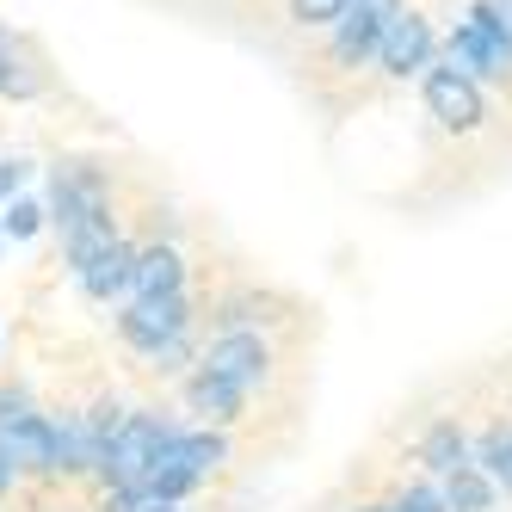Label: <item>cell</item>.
<instances>
[{
  "instance_id": "8",
  "label": "cell",
  "mask_w": 512,
  "mask_h": 512,
  "mask_svg": "<svg viewBox=\"0 0 512 512\" xmlns=\"http://www.w3.org/2000/svg\"><path fill=\"white\" fill-rule=\"evenodd\" d=\"M266 364H272V352H266L260 334H223V340L204 352V371H210V377H229V383H241V389L260 383Z\"/></svg>"
},
{
  "instance_id": "21",
  "label": "cell",
  "mask_w": 512,
  "mask_h": 512,
  "mask_svg": "<svg viewBox=\"0 0 512 512\" xmlns=\"http://www.w3.org/2000/svg\"><path fill=\"white\" fill-rule=\"evenodd\" d=\"M25 173H31L25 161H0V198H13V192L25 186Z\"/></svg>"
},
{
  "instance_id": "12",
  "label": "cell",
  "mask_w": 512,
  "mask_h": 512,
  "mask_svg": "<svg viewBox=\"0 0 512 512\" xmlns=\"http://www.w3.org/2000/svg\"><path fill=\"white\" fill-rule=\"evenodd\" d=\"M130 278H136V253H130L124 241H112V247H105V253H99V260H93V266L81 272V284L93 290V297H99V303H105V297H118V290H124Z\"/></svg>"
},
{
  "instance_id": "10",
  "label": "cell",
  "mask_w": 512,
  "mask_h": 512,
  "mask_svg": "<svg viewBox=\"0 0 512 512\" xmlns=\"http://www.w3.org/2000/svg\"><path fill=\"white\" fill-rule=\"evenodd\" d=\"M377 56H383V68H389V75H408V68H426V56H432V25H426V19H414V13H401V19L389 25V38L377 44Z\"/></svg>"
},
{
  "instance_id": "23",
  "label": "cell",
  "mask_w": 512,
  "mask_h": 512,
  "mask_svg": "<svg viewBox=\"0 0 512 512\" xmlns=\"http://www.w3.org/2000/svg\"><path fill=\"white\" fill-rule=\"evenodd\" d=\"M13 469H19V457H13V445H7V438H0V494L13 488Z\"/></svg>"
},
{
  "instance_id": "6",
  "label": "cell",
  "mask_w": 512,
  "mask_h": 512,
  "mask_svg": "<svg viewBox=\"0 0 512 512\" xmlns=\"http://www.w3.org/2000/svg\"><path fill=\"white\" fill-rule=\"evenodd\" d=\"M118 327L136 352H167L186 334V297H142L130 315H118Z\"/></svg>"
},
{
  "instance_id": "18",
  "label": "cell",
  "mask_w": 512,
  "mask_h": 512,
  "mask_svg": "<svg viewBox=\"0 0 512 512\" xmlns=\"http://www.w3.org/2000/svg\"><path fill=\"white\" fill-rule=\"evenodd\" d=\"M346 7H352V0H290V13H297L303 25H340Z\"/></svg>"
},
{
  "instance_id": "20",
  "label": "cell",
  "mask_w": 512,
  "mask_h": 512,
  "mask_svg": "<svg viewBox=\"0 0 512 512\" xmlns=\"http://www.w3.org/2000/svg\"><path fill=\"white\" fill-rule=\"evenodd\" d=\"M401 512H451V506H445V494H432V488H408Z\"/></svg>"
},
{
  "instance_id": "24",
  "label": "cell",
  "mask_w": 512,
  "mask_h": 512,
  "mask_svg": "<svg viewBox=\"0 0 512 512\" xmlns=\"http://www.w3.org/2000/svg\"><path fill=\"white\" fill-rule=\"evenodd\" d=\"M494 7V19H500V31H506V44H512V0H488Z\"/></svg>"
},
{
  "instance_id": "5",
  "label": "cell",
  "mask_w": 512,
  "mask_h": 512,
  "mask_svg": "<svg viewBox=\"0 0 512 512\" xmlns=\"http://www.w3.org/2000/svg\"><path fill=\"white\" fill-rule=\"evenodd\" d=\"M395 19H401V0H352V7L340 13V31H334V56L340 62H364L389 38Z\"/></svg>"
},
{
  "instance_id": "3",
  "label": "cell",
  "mask_w": 512,
  "mask_h": 512,
  "mask_svg": "<svg viewBox=\"0 0 512 512\" xmlns=\"http://www.w3.org/2000/svg\"><path fill=\"white\" fill-rule=\"evenodd\" d=\"M451 68H463V75H488V81H506L512 44H506V31H500V19H494L488 0H482V7H469V19L457 25V38H451Z\"/></svg>"
},
{
  "instance_id": "17",
  "label": "cell",
  "mask_w": 512,
  "mask_h": 512,
  "mask_svg": "<svg viewBox=\"0 0 512 512\" xmlns=\"http://www.w3.org/2000/svg\"><path fill=\"white\" fill-rule=\"evenodd\" d=\"M482 469L494 475V488L512 494V432L506 426H488L482 432Z\"/></svg>"
},
{
  "instance_id": "14",
  "label": "cell",
  "mask_w": 512,
  "mask_h": 512,
  "mask_svg": "<svg viewBox=\"0 0 512 512\" xmlns=\"http://www.w3.org/2000/svg\"><path fill=\"white\" fill-rule=\"evenodd\" d=\"M445 506L451 512H488L494 506V475L475 469V463H463L457 475H445Z\"/></svg>"
},
{
  "instance_id": "2",
  "label": "cell",
  "mask_w": 512,
  "mask_h": 512,
  "mask_svg": "<svg viewBox=\"0 0 512 512\" xmlns=\"http://www.w3.org/2000/svg\"><path fill=\"white\" fill-rule=\"evenodd\" d=\"M216 463H223V438H210V432H173L167 451H161L155 469H149V494H161V500L192 494Z\"/></svg>"
},
{
  "instance_id": "19",
  "label": "cell",
  "mask_w": 512,
  "mask_h": 512,
  "mask_svg": "<svg viewBox=\"0 0 512 512\" xmlns=\"http://www.w3.org/2000/svg\"><path fill=\"white\" fill-rule=\"evenodd\" d=\"M0 223H7L13 241H25V235H38V210H31V204H13L7 216H0Z\"/></svg>"
},
{
  "instance_id": "11",
  "label": "cell",
  "mask_w": 512,
  "mask_h": 512,
  "mask_svg": "<svg viewBox=\"0 0 512 512\" xmlns=\"http://www.w3.org/2000/svg\"><path fill=\"white\" fill-rule=\"evenodd\" d=\"M179 278H186V266H179L173 247H149L136 253V297H179Z\"/></svg>"
},
{
  "instance_id": "16",
  "label": "cell",
  "mask_w": 512,
  "mask_h": 512,
  "mask_svg": "<svg viewBox=\"0 0 512 512\" xmlns=\"http://www.w3.org/2000/svg\"><path fill=\"white\" fill-rule=\"evenodd\" d=\"M0 93L7 99H31V93H44V75L31 68L13 44H7V56H0Z\"/></svg>"
},
{
  "instance_id": "1",
  "label": "cell",
  "mask_w": 512,
  "mask_h": 512,
  "mask_svg": "<svg viewBox=\"0 0 512 512\" xmlns=\"http://www.w3.org/2000/svg\"><path fill=\"white\" fill-rule=\"evenodd\" d=\"M167 438H173V426H161L155 414H130L124 426H118V438H112V451H105V475H112V488H124V494H142L149 488V469H155V457L167 451Z\"/></svg>"
},
{
  "instance_id": "26",
  "label": "cell",
  "mask_w": 512,
  "mask_h": 512,
  "mask_svg": "<svg viewBox=\"0 0 512 512\" xmlns=\"http://www.w3.org/2000/svg\"><path fill=\"white\" fill-rule=\"evenodd\" d=\"M7 44H13V38H7V31H0V56H7Z\"/></svg>"
},
{
  "instance_id": "9",
  "label": "cell",
  "mask_w": 512,
  "mask_h": 512,
  "mask_svg": "<svg viewBox=\"0 0 512 512\" xmlns=\"http://www.w3.org/2000/svg\"><path fill=\"white\" fill-rule=\"evenodd\" d=\"M0 438L13 445V457L25 469H62V426H50L38 414H19L13 426H0Z\"/></svg>"
},
{
  "instance_id": "15",
  "label": "cell",
  "mask_w": 512,
  "mask_h": 512,
  "mask_svg": "<svg viewBox=\"0 0 512 512\" xmlns=\"http://www.w3.org/2000/svg\"><path fill=\"white\" fill-rule=\"evenodd\" d=\"M420 457L438 469V475H457L463 463H469V445H463V432L451 426V420H438L432 432H426V445H420Z\"/></svg>"
},
{
  "instance_id": "13",
  "label": "cell",
  "mask_w": 512,
  "mask_h": 512,
  "mask_svg": "<svg viewBox=\"0 0 512 512\" xmlns=\"http://www.w3.org/2000/svg\"><path fill=\"white\" fill-rule=\"evenodd\" d=\"M186 401L198 414H210V420H235L241 414V383H229V377H210V371H198L192 383H186Z\"/></svg>"
},
{
  "instance_id": "4",
  "label": "cell",
  "mask_w": 512,
  "mask_h": 512,
  "mask_svg": "<svg viewBox=\"0 0 512 512\" xmlns=\"http://www.w3.org/2000/svg\"><path fill=\"white\" fill-rule=\"evenodd\" d=\"M56 223H62V241H75L81 229L105 223V179L93 167H62L56 173Z\"/></svg>"
},
{
  "instance_id": "22",
  "label": "cell",
  "mask_w": 512,
  "mask_h": 512,
  "mask_svg": "<svg viewBox=\"0 0 512 512\" xmlns=\"http://www.w3.org/2000/svg\"><path fill=\"white\" fill-rule=\"evenodd\" d=\"M124 512H173V500H161V494L142 488V494H130V506H124Z\"/></svg>"
},
{
  "instance_id": "7",
  "label": "cell",
  "mask_w": 512,
  "mask_h": 512,
  "mask_svg": "<svg viewBox=\"0 0 512 512\" xmlns=\"http://www.w3.org/2000/svg\"><path fill=\"white\" fill-rule=\"evenodd\" d=\"M426 112L445 124V130H475L482 124V93L463 68H432L426 75Z\"/></svg>"
},
{
  "instance_id": "25",
  "label": "cell",
  "mask_w": 512,
  "mask_h": 512,
  "mask_svg": "<svg viewBox=\"0 0 512 512\" xmlns=\"http://www.w3.org/2000/svg\"><path fill=\"white\" fill-rule=\"evenodd\" d=\"M364 512H401V506H364Z\"/></svg>"
}]
</instances>
